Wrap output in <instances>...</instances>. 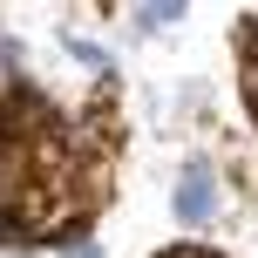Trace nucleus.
I'll return each instance as SVG.
<instances>
[{
    "label": "nucleus",
    "mask_w": 258,
    "mask_h": 258,
    "mask_svg": "<svg viewBox=\"0 0 258 258\" xmlns=\"http://www.w3.org/2000/svg\"><path fill=\"white\" fill-rule=\"evenodd\" d=\"M136 14H143V27H170L183 7H136Z\"/></svg>",
    "instance_id": "f03ea898"
},
{
    "label": "nucleus",
    "mask_w": 258,
    "mask_h": 258,
    "mask_svg": "<svg viewBox=\"0 0 258 258\" xmlns=\"http://www.w3.org/2000/svg\"><path fill=\"white\" fill-rule=\"evenodd\" d=\"M0 224H7V183H0Z\"/></svg>",
    "instance_id": "7ed1b4c3"
},
{
    "label": "nucleus",
    "mask_w": 258,
    "mask_h": 258,
    "mask_svg": "<svg viewBox=\"0 0 258 258\" xmlns=\"http://www.w3.org/2000/svg\"><path fill=\"white\" fill-rule=\"evenodd\" d=\"M218 204H224L218 177H211V170H183V183H177V218H183V224H204V218H218Z\"/></svg>",
    "instance_id": "f257e3e1"
}]
</instances>
